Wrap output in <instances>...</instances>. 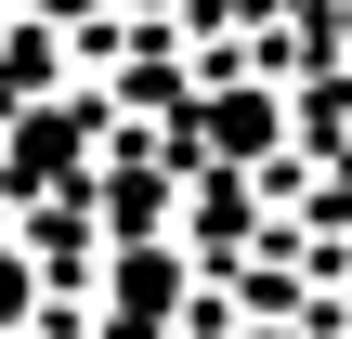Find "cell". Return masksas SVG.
<instances>
[{"mask_svg": "<svg viewBox=\"0 0 352 339\" xmlns=\"http://www.w3.org/2000/svg\"><path fill=\"white\" fill-rule=\"evenodd\" d=\"M209 144H222V157H248V144H261V91H222V118H209Z\"/></svg>", "mask_w": 352, "mask_h": 339, "instance_id": "obj_1", "label": "cell"}, {"mask_svg": "<svg viewBox=\"0 0 352 339\" xmlns=\"http://www.w3.org/2000/svg\"><path fill=\"white\" fill-rule=\"evenodd\" d=\"M39 13H91V0H39Z\"/></svg>", "mask_w": 352, "mask_h": 339, "instance_id": "obj_2", "label": "cell"}]
</instances>
